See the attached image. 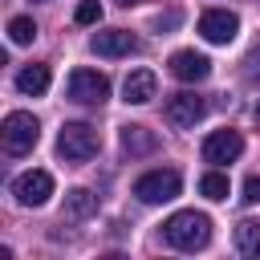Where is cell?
I'll return each instance as SVG.
<instances>
[{"instance_id":"cell-4","label":"cell","mask_w":260,"mask_h":260,"mask_svg":"<svg viewBox=\"0 0 260 260\" xmlns=\"http://www.w3.org/2000/svg\"><path fill=\"white\" fill-rule=\"evenodd\" d=\"M110 98V77L98 69H73L69 73V102L77 106H102Z\"/></svg>"},{"instance_id":"cell-11","label":"cell","mask_w":260,"mask_h":260,"mask_svg":"<svg viewBox=\"0 0 260 260\" xmlns=\"http://www.w3.org/2000/svg\"><path fill=\"white\" fill-rule=\"evenodd\" d=\"M171 73L179 77V81H203L207 73H211V61L203 57V53H195V49H179V53H171Z\"/></svg>"},{"instance_id":"cell-19","label":"cell","mask_w":260,"mask_h":260,"mask_svg":"<svg viewBox=\"0 0 260 260\" xmlns=\"http://www.w3.org/2000/svg\"><path fill=\"white\" fill-rule=\"evenodd\" d=\"M73 20H77V24H98V20H102V4H98V0H81L77 12H73Z\"/></svg>"},{"instance_id":"cell-9","label":"cell","mask_w":260,"mask_h":260,"mask_svg":"<svg viewBox=\"0 0 260 260\" xmlns=\"http://www.w3.org/2000/svg\"><path fill=\"white\" fill-rule=\"evenodd\" d=\"M89 49L98 57H130V53H138V37L126 28H106V32H93Z\"/></svg>"},{"instance_id":"cell-1","label":"cell","mask_w":260,"mask_h":260,"mask_svg":"<svg viewBox=\"0 0 260 260\" xmlns=\"http://www.w3.org/2000/svg\"><path fill=\"white\" fill-rule=\"evenodd\" d=\"M162 240L171 244V248H179V252H199V248H207V240H211V219L203 215V211H175L167 223H162Z\"/></svg>"},{"instance_id":"cell-5","label":"cell","mask_w":260,"mask_h":260,"mask_svg":"<svg viewBox=\"0 0 260 260\" xmlns=\"http://www.w3.org/2000/svg\"><path fill=\"white\" fill-rule=\"evenodd\" d=\"M183 191V179H179V171H146L138 183H134V195L142 199V203H167V199H175Z\"/></svg>"},{"instance_id":"cell-7","label":"cell","mask_w":260,"mask_h":260,"mask_svg":"<svg viewBox=\"0 0 260 260\" xmlns=\"http://www.w3.org/2000/svg\"><path fill=\"white\" fill-rule=\"evenodd\" d=\"M236 32H240V16L228 12V8H207V12L199 16V37H203L207 45H228Z\"/></svg>"},{"instance_id":"cell-16","label":"cell","mask_w":260,"mask_h":260,"mask_svg":"<svg viewBox=\"0 0 260 260\" xmlns=\"http://www.w3.org/2000/svg\"><path fill=\"white\" fill-rule=\"evenodd\" d=\"M236 252L248 256V260H260V223L256 219L236 223Z\"/></svg>"},{"instance_id":"cell-18","label":"cell","mask_w":260,"mask_h":260,"mask_svg":"<svg viewBox=\"0 0 260 260\" xmlns=\"http://www.w3.org/2000/svg\"><path fill=\"white\" fill-rule=\"evenodd\" d=\"M199 191H203L207 199H228V175H219V171H207V175L199 179Z\"/></svg>"},{"instance_id":"cell-2","label":"cell","mask_w":260,"mask_h":260,"mask_svg":"<svg viewBox=\"0 0 260 260\" xmlns=\"http://www.w3.org/2000/svg\"><path fill=\"white\" fill-rule=\"evenodd\" d=\"M98 146H102L98 142V130L85 126V122H65L61 134H57V154L65 162H89L98 154Z\"/></svg>"},{"instance_id":"cell-13","label":"cell","mask_w":260,"mask_h":260,"mask_svg":"<svg viewBox=\"0 0 260 260\" xmlns=\"http://www.w3.org/2000/svg\"><path fill=\"white\" fill-rule=\"evenodd\" d=\"M122 93H126L130 106H146V102L158 93V77H154L150 69H134V73L122 81Z\"/></svg>"},{"instance_id":"cell-20","label":"cell","mask_w":260,"mask_h":260,"mask_svg":"<svg viewBox=\"0 0 260 260\" xmlns=\"http://www.w3.org/2000/svg\"><path fill=\"white\" fill-rule=\"evenodd\" d=\"M240 199H244V203H260V179H256V175L244 179V195H240Z\"/></svg>"},{"instance_id":"cell-23","label":"cell","mask_w":260,"mask_h":260,"mask_svg":"<svg viewBox=\"0 0 260 260\" xmlns=\"http://www.w3.org/2000/svg\"><path fill=\"white\" fill-rule=\"evenodd\" d=\"M118 4H126V8H130V4H138V0H118Z\"/></svg>"},{"instance_id":"cell-12","label":"cell","mask_w":260,"mask_h":260,"mask_svg":"<svg viewBox=\"0 0 260 260\" xmlns=\"http://www.w3.org/2000/svg\"><path fill=\"white\" fill-rule=\"evenodd\" d=\"M93 211H98V195H93V191H85V187L65 191V203H61V219H65V223H81V219H89Z\"/></svg>"},{"instance_id":"cell-17","label":"cell","mask_w":260,"mask_h":260,"mask_svg":"<svg viewBox=\"0 0 260 260\" xmlns=\"http://www.w3.org/2000/svg\"><path fill=\"white\" fill-rule=\"evenodd\" d=\"M32 37H37L32 16H12V20H8V41H12V45H32Z\"/></svg>"},{"instance_id":"cell-3","label":"cell","mask_w":260,"mask_h":260,"mask_svg":"<svg viewBox=\"0 0 260 260\" xmlns=\"http://www.w3.org/2000/svg\"><path fill=\"white\" fill-rule=\"evenodd\" d=\"M37 138H41V122L28 110H12L0 126V142H4L8 154H28L37 146Z\"/></svg>"},{"instance_id":"cell-21","label":"cell","mask_w":260,"mask_h":260,"mask_svg":"<svg viewBox=\"0 0 260 260\" xmlns=\"http://www.w3.org/2000/svg\"><path fill=\"white\" fill-rule=\"evenodd\" d=\"M154 24H158V28H175V24H179V12H175V8H171V12H158Z\"/></svg>"},{"instance_id":"cell-8","label":"cell","mask_w":260,"mask_h":260,"mask_svg":"<svg viewBox=\"0 0 260 260\" xmlns=\"http://www.w3.org/2000/svg\"><path fill=\"white\" fill-rule=\"evenodd\" d=\"M240 154H244V138H240V130H215V134L203 138V162H211V167L236 162Z\"/></svg>"},{"instance_id":"cell-6","label":"cell","mask_w":260,"mask_h":260,"mask_svg":"<svg viewBox=\"0 0 260 260\" xmlns=\"http://www.w3.org/2000/svg\"><path fill=\"white\" fill-rule=\"evenodd\" d=\"M12 195H16L20 207H41V203H49V195H53V175H49V171H24V175H16Z\"/></svg>"},{"instance_id":"cell-22","label":"cell","mask_w":260,"mask_h":260,"mask_svg":"<svg viewBox=\"0 0 260 260\" xmlns=\"http://www.w3.org/2000/svg\"><path fill=\"white\" fill-rule=\"evenodd\" d=\"M248 73H252V77H260V45H256V49H252V57H248Z\"/></svg>"},{"instance_id":"cell-14","label":"cell","mask_w":260,"mask_h":260,"mask_svg":"<svg viewBox=\"0 0 260 260\" xmlns=\"http://www.w3.org/2000/svg\"><path fill=\"white\" fill-rule=\"evenodd\" d=\"M122 150H126L130 158L154 154V150H158V138H154V130H146V126H122Z\"/></svg>"},{"instance_id":"cell-10","label":"cell","mask_w":260,"mask_h":260,"mask_svg":"<svg viewBox=\"0 0 260 260\" xmlns=\"http://www.w3.org/2000/svg\"><path fill=\"white\" fill-rule=\"evenodd\" d=\"M203 114H207V102L195 98V93H175L167 102V122L171 126H195V122H203Z\"/></svg>"},{"instance_id":"cell-15","label":"cell","mask_w":260,"mask_h":260,"mask_svg":"<svg viewBox=\"0 0 260 260\" xmlns=\"http://www.w3.org/2000/svg\"><path fill=\"white\" fill-rule=\"evenodd\" d=\"M49 65H24L20 73H16V89L20 93H28V98H41L45 89H49Z\"/></svg>"}]
</instances>
